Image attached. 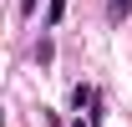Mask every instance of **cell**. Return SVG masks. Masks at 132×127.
<instances>
[{"instance_id": "1", "label": "cell", "mask_w": 132, "mask_h": 127, "mask_svg": "<svg viewBox=\"0 0 132 127\" xmlns=\"http://www.w3.org/2000/svg\"><path fill=\"white\" fill-rule=\"evenodd\" d=\"M71 107L81 112V107H97V92H92V86H76V92H71Z\"/></svg>"}, {"instance_id": "4", "label": "cell", "mask_w": 132, "mask_h": 127, "mask_svg": "<svg viewBox=\"0 0 132 127\" xmlns=\"http://www.w3.org/2000/svg\"><path fill=\"white\" fill-rule=\"evenodd\" d=\"M31 10H36V0H20V15H31Z\"/></svg>"}, {"instance_id": "5", "label": "cell", "mask_w": 132, "mask_h": 127, "mask_svg": "<svg viewBox=\"0 0 132 127\" xmlns=\"http://www.w3.org/2000/svg\"><path fill=\"white\" fill-rule=\"evenodd\" d=\"M71 127H92V122H81V117H76V122H71Z\"/></svg>"}, {"instance_id": "3", "label": "cell", "mask_w": 132, "mask_h": 127, "mask_svg": "<svg viewBox=\"0 0 132 127\" xmlns=\"http://www.w3.org/2000/svg\"><path fill=\"white\" fill-rule=\"evenodd\" d=\"M132 10V0H112V15H127Z\"/></svg>"}, {"instance_id": "2", "label": "cell", "mask_w": 132, "mask_h": 127, "mask_svg": "<svg viewBox=\"0 0 132 127\" xmlns=\"http://www.w3.org/2000/svg\"><path fill=\"white\" fill-rule=\"evenodd\" d=\"M61 15H66V0H51V5H46V26H56Z\"/></svg>"}]
</instances>
